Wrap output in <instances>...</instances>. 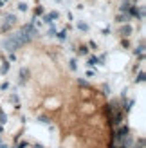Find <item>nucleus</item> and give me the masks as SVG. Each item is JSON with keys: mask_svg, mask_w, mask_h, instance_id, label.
<instances>
[{"mask_svg": "<svg viewBox=\"0 0 146 148\" xmlns=\"http://www.w3.org/2000/svg\"><path fill=\"white\" fill-rule=\"evenodd\" d=\"M128 9H130V4H128V2H123V5H121V13H128Z\"/></svg>", "mask_w": 146, "mask_h": 148, "instance_id": "obj_12", "label": "nucleus"}, {"mask_svg": "<svg viewBox=\"0 0 146 148\" xmlns=\"http://www.w3.org/2000/svg\"><path fill=\"white\" fill-rule=\"evenodd\" d=\"M126 134H128V127L125 125V127H121V128H119V132H117V141H121V139L125 137Z\"/></svg>", "mask_w": 146, "mask_h": 148, "instance_id": "obj_5", "label": "nucleus"}, {"mask_svg": "<svg viewBox=\"0 0 146 148\" xmlns=\"http://www.w3.org/2000/svg\"><path fill=\"white\" fill-rule=\"evenodd\" d=\"M5 121H7V117L4 116V112H0V123H2V125H4Z\"/></svg>", "mask_w": 146, "mask_h": 148, "instance_id": "obj_19", "label": "nucleus"}, {"mask_svg": "<svg viewBox=\"0 0 146 148\" xmlns=\"http://www.w3.org/2000/svg\"><path fill=\"white\" fill-rule=\"evenodd\" d=\"M0 148H7V146H5V145H0Z\"/></svg>", "mask_w": 146, "mask_h": 148, "instance_id": "obj_25", "label": "nucleus"}, {"mask_svg": "<svg viewBox=\"0 0 146 148\" xmlns=\"http://www.w3.org/2000/svg\"><path fill=\"white\" fill-rule=\"evenodd\" d=\"M78 29L79 31H89V25H87L85 22H78Z\"/></svg>", "mask_w": 146, "mask_h": 148, "instance_id": "obj_11", "label": "nucleus"}, {"mask_svg": "<svg viewBox=\"0 0 146 148\" xmlns=\"http://www.w3.org/2000/svg\"><path fill=\"white\" fill-rule=\"evenodd\" d=\"M38 119H40V121H43V123H47V121H49V119H47V117H45V116H40V117H38Z\"/></svg>", "mask_w": 146, "mask_h": 148, "instance_id": "obj_21", "label": "nucleus"}, {"mask_svg": "<svg viewBox=\"0 0 146 148\" xmlns=\"http://www.w3.org/2000/svg\"><path fill=\"white\" fill-rule=\"evenodd\" d=\"M27 79H29V71H27V69H22V71H20V85L25 83Z\"/></svg>", "mask_w": 146, "mask_h": 148, "instance_id": "obj_4", "label": "nucleus"}, {"mask_svg": "<svg viewBox=\"0 0 146 148\" xmlns=\"http://www.w3.org/2000/svg\"><path fill=\"white\" fill-rule=\"evenodd\" d=\"M0 132H4V127H2V123H0Z\"/></svg>", "mask_w": 146, "mask_h": 148, "instance_id": "obj_24", "label": "nucleus"}, {"mask_svg": "<svg viewBox=\"0 0 146 148\" xmlns=\"http://www.w3.org/2000/svg\"><path fill=\"white\" fill-rule=\"evenodd\" d=\"M117 20H119V22H128V14H119Z\"/></svg>", "mask_w": 146, "mask_h": 148, "instance_id": "obj_14", "label": "nucleus"}, {"mask_svg": "<svg viewBox=\"0 0 146 148\" xmlns=\"http://www.w3.org/2000/svg\"><path fill=\"white\" fill-rule=\"evenodd\" d=\"M16 148H18V146H16Z\"/></svg>", "mask_w": 146, "mask_h": 148, "instance_id": "obj_28", "label": "nucleus"}, {"mask_svg": "<svg viewBox=\"0 0 146 148\" xmlns=\"http://www.w3.org/2000/svg\"><path fill=\"white\" fill-rule=\"evenodd\" d=\"M7 71H9V62H4V63H2V67H0V72L5 74Z\"/></svg>", "mask_w": 146, "mask_h": 148, "instance_id": "obj_10", "label": "nucleus"}, {"mask_svg": "<svg viewBox=\"0 0 146 148\" xmlns=\"http://www.w3.org/2000/svg\"><path fill=\"white\" fill-rule=\"evenodd\" d=\"M56 34V27L53 25V24H50V29H49V36H54Z\"/></svg>", "mask_w": 146, "mask_h": 148, "instance_id": "obj_15", "label": "nucleus"}, {"mask_svg": "<svg viewBox=\"0 0 146 148\" xmlns=\"http://www.w3.org/2000/svg\"><path fill=\"white\" fill-rule=\"evenodd\" d=\"M78 85H79V87H83V88H87V87H89V81H87V79H79V81H78Z\"/></svg>", "mask_w": 146, "mask_h": 148, "instance_id": "obj_13", "label": "nucleus"}, {"mask_svg": "<svg viewBox=\"0 0 146 148\" xmlns=\"http://www.w3.org/2000/svg\"><path fill=\"white\" fill-rule=\"evenodd\" d=\"M18 9H20V11H27V4H22V2H20V4H18Z\"/></svg>", "mask_w": 146, "mask_h": 148, "instance_id": "obj_18", "label": "nucleus"}, {"mask_svg": "<svg viewBox=\"0 0 146 148\" xmlns=\"http://www.w3.org/2000/svg\"><path fill=\"white\" fill-rule=\"evenodd\" d=\"M69 65H70V69H72V71H78V65H76V62H74V60H70V63H69Z\"/></svg>", "mask_w": 146, "mask_h": 148, "instance_id": "obj_17", "label": "nucleus"}, {"mask_svg": "<svg viewBox=\"0 0 146 148\" xmlns=\"http://www.w3.org/2000/svg\"><path fill=\"white\" fill-rule=\"evenodd\" d=\"M121 2H130V0H121Z\"/></svg>", "mask_w": 146, "mask_h": 148, "instance_id": "obj_26", "label": "nucleus"}, {"mask_svg": "<svg viewBox=\"0 0 146 148\" xmlns=\"http://www.w3.org/2000/svg\"><path fill=\"white\" fill-rule=\"evenodd\" d=\"M5 24H7V25L16 24V16H14V14H9V16H5Z\"/></svg>", "mask_w": 146, "mask_h": 148, "instance_id": "obj_7", "label": "nucleus"}, {"mask_svg": "<svg viewBox=\"0 0 146 148\" xmlns=\"http://www.w3.org/2000/svg\"><path fill=\"white\" fill-rule=\"evenodd\" d=\"M0 143H2V141H0Z\"/></svg>", "mask_w": 146, "mask_h": 148, "instance_id": "obj_27", "label": "nucleus"}, {"mask_svg": "<svg viewBox=\"0 0 146 148\" xmlns=\"http://www.w3.org/2000/svg\"><path fill=\"white\" fill-rule=\"evenodd\" d=\"M33 148H43V146H42V145H34Z\"/></svg>", "mask_w": 146, "mask_h": 148, "instance_id": "obj_23", "label": "nucleus"}, {"mask_svg": "<svg viewBox=\"0 0 146 148\" xmlns=\"http://www.w3.org/2000/svg\"><path fill=\"white\" fill-rule=\"evenodd\" d=\"M56 18H58V13H50V14H47V16H43V20H45L47 24L49 22H54Z\"/></svg>", "mask_w": 146, "mask_h": 148, "instance_id": "obj_6", "label": "nucleus"}, {"mask_svg": "<svg viewBox=\"0 0 146 148\" xmlns=\"http://www.w3.org/2000/svg\"><path fill=\"white\" fill-rule=\"evenodd\" d=\"M2 45H4V49H7V51H11V53H13V51H16V49L22 45V43L18 42L16 34H11V36H7V38L4 40V43H2Z\"/></svg>", "mask_w": 146, "mask_h": 148, "instance_id": "obj_1", "label": "nucleus"}, {"mask_svg": "<svg viewBox=\"0 0 146 148\" xmlns=\"http://www.w3.org/2000/svg\"><path fill=\"white\" fill-rule=\"evenodd\" d=\"M96 63H103V60H98V58H90V60L87 62V65H89V67H92V65H96Z\"/></svg>", "mask_w": 146, "mask_h": 148, "instance_id": "obj_9", "label": "nucleus"}, {"mask_svg": "<svg viewBox=\"0 0 146 148\" xmlns=\"http://www.w3.org/2000/svg\"><path fill=\"white\" fill-rule=\"evenodd\" d=\"M7 87H9V83H2V85H0V88H2V90H7Z\"/></svg>", "mask_w": 146, "mask_h": 148, "instance_id": "obj_20", "label": "nucleus"}, {"mask_svg": "<svg viewBox=\"0 0 146 148\" xmlns=\"http://www.w3.org/2000/svg\"><path fill=\"white\" fill-rule=\"evenodd\" d=\"M42 13H43V9H42V7H36V14H38V16H40Z\"/></svg>", "mask_w": 146, "mask_h": 148, "instance_id": "obj_22", "label": "nucleus"}, {"mask_svg": "<svg viewBox=\"0 0 146 148\" xmlns=\"http://www.w3.org/2000/svg\"><path fill=\"white\" fill-rule=\"evenodd\" d=\"M132 31H134L132 25H128V24H125V25L121 27V34L123 36H130V34H132Z\"/></svg>", "mask_w": 146, "mask_h": 148, "instance_id": "obj_3", "label": "nucleus"}, {"mask_svg": "<svg viewBox=\"0 0 146 148\" xmlns=\"http://www.w3.org/2000/svg\"><path fill=\"white\" fill-rule=\"evenodd\" d=\"M135 56L139 58V60H143V58H144V42H143V40H141V43H139V47L135 49Z\"/></svg>", "mask_w": 146, "mask_h": 148, "instance_id": "obj_2", "label": "nucleus"}, {"mask_svg": "<svg viewBox=\"0 0 146 148\" xmlns=\"http://www.w3.org/2000/svg\"><path fill=\"white\" fill-rule=\"evenodd\" d=\"M58 38H60V40H65V38H67V33H65V31L58 33Z\"/></svg>", "mask_w": 146, "mask_h": 148, "instance_id": "obj_16", "label": "nucleus"}, {"mask_svg": "<svg viewBox=\"0 0 146 148\" xmlns=\"http://www.w3.org/2000/svg\"><path fill=\"white\" fill-rule=\"evenodd\" d=\"M135 83H144V71H141L135 78Z\"/></svg>", "mask_w": 146, "mask_h": 148, "instance_id": "obj_8", "label": "nucleus"}]
</instances>
